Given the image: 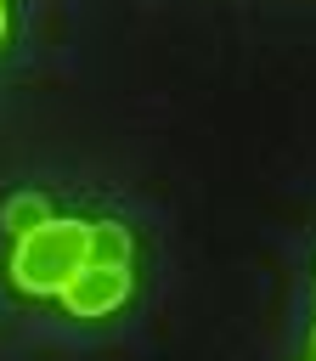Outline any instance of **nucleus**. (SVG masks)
Returning a JSON list of instances; mask_svg holds the SVG:
<instances>
[{
	"instance_id": "obj_1",
	"label": "nucleus",
	"mask_w": 316,
	"mask_h": 361,
	"mask_svg": "<svg viewBox=\"0 0 316 361\" xmlns=\"http://www.w3.org/2000/svg\"><path fill=\"white\" fill-rule=\"evenodd\" d=\"M85 265V220H40L28 231H17L11 248V282L23 293H62L73 282V271Z\"/></svg>"
},
{
	"instance_id": "obj_2",
	"label": "nucleus",
	"mask_w": 316,
	"mask_h": 361,
	"mask_svg": "<svg viewBox=\"0 0 316 361\" xmlns=\"http://www.w3.org/2000/svg\"><path fill=\"white\" fill-rule=\"evenodd\" d=\"M56 299H62L73 316H107V310H119V305L130 299V271H119V265H90V259H85Z\"/></svg>"
},
{
	"instance_id": "obj_3",
	"label": "nucleus",
	"mask_w": 316,
	"mask_h": 361,
	"mask_svg": "<svg viewBox=\"0 0 316 361\" xmlns=\"http://www.w3.org/2000/svg\"><path fill=\"white\" fill-rule=\"evenodd\" d=\"M130 254H135V243H130V231H124L119 220H90V226H85V259H90V265H119V271H130Z\"/></svg>"
},
{
	"instance_id": "obj_4",
	"label": "nucleus",
	"mask_w": 316,
	"mask_h": 361,
	"mask_svg": "<svg viewBox=\"0 0 316 361\" xmlns=\"http://www.w3.org/2000/svg\"><path fill=\"white\" fill-rule=\"evenodd\" d=\"M40 220H45V197L23 192V197L6 203V226H11V231H28V226H40Z\"/></svg>"
},
{
	"instance_id": "obj_5",
	"label": "nucleus",
	"mask_w": 316,
	"mask_h": 361,
	"mask_svg": "<svg viewBox=\"0 0 316 361\" xmlns=\"http://www.w3.org/2000/svg\"><path fill=\"white\" fill-rule=\"evenodd\" d=\"M0 39H6V0H0Z\"/></svg>"
},
{
	"instance_id": "obj_6",
	"label": "nucleus",
	"mask_w": 316,
	"mask_h": 361,
	"mask_svg": "<svg viewBox=\"0 0 316 361\" xmlns=\"http://www.w3.org/2000/svg\"><path fill=\"white\" fill-rule=\"evenodd\" d=\"M310 361H316V355H310Z\"/></svg>"
},
{
	"instance_id": "obj_7",
	"label": "nucleus",
	"mask_w": 316,
	"mask_h": 361,
	"mask_svg": "<svg viewBox=\"0 0 316 361\" xmlns=\"http://www.w3.org/2000/svg\"><path fill=\"white\" fill-rule=\"evenodd\" d=\"M310 355H316V350H310Z\"/></svg>"
}]
</instances>
